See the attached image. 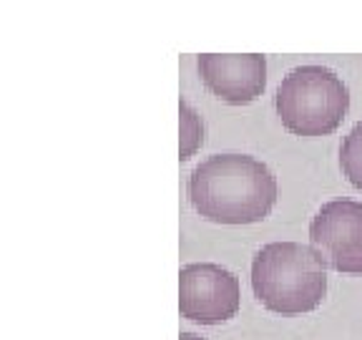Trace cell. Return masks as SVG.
<instances>
[{
	"label": "cell",
	"instance_id": "cell-1",
	"mask_svg": "<svg viewBox=\"0 0 362 340\" xmlns=\"http://www.w3.org/2000/svg\"><path fill=\"white\" fill-rule=\"evenodd\" d=\"M187 192L204 220L255 225L277 202V179L264 162L249 154H211L194 166Z\"/></svg>",
	"mask_w": 362,
	"mask_h": 340
},
{
	"label": "cell",
	"instance_id": "cell-2",
	"mask_svg": "<svg viewBox=\"0 0 362 340\" xmlns=\"http://www.w3.org/2000/svg\"><path fill=\"white\" fill-rule=\"evenodd\" d=\"M312 244L269 242L252 260V290L257 300L279 315H302L322 305L327 270Z\"/></svg>",
	"mask_w": 362,
	"mask_h": 340
},
{
	"label": "cell",
	"instance_id": "cell-3",
	"mask_svg": "<svg viewBox=\"0 0 362 340\" xmlns=\"http://www.w3.org/2000/svg\"><path fill=\"white\" fill-rule=\"evenodd\" d=\"M282 126L294 136H327L350 111V89L327 66H297L282 79L274 96Z\"/></svg>",
	"mask_w": 362,
	"mask_h": 340
},
{
	"label": "cell",
	"instance_id": "cell-4",
	"mask_svg": "<svg viewBox=\"0 0 362 340\" xmlns=\"http://www.w3.org/2000/svg\"><path fill=\"white\" fill-rule=\"evenodd\" d=\"M242 288L232 270L216 262H189L179 272V310L199 325H219L239 312Z\"/></svg>",
	"mask_w": 362,
	"mask_h": 340
},
{
	"label": "cell",
	"instance_id": "cell-5",
	"mask_svg": "<svg viewBox=\"0 0 362 340\" xmlns=\"http://www.w3.org/2000/svg\"><path fill=\"white\" fill-rule=\"evenodd\" d=\"M310 242L320 260L342 275H362V202L329 199L310 222Z\"/></svg>",
	"mask_w": 362,
	"mask_h": 340
},
{
	"label": "cell",
	"instance_id": "cell-6",
	"mask_svg": "<svg viewBox=\"0 0 362 340\" xmlns=\"http://www.w3.org/2000/svg\"><path fill=\"white\" fill-rule=\"evenodd\" d=\"M197 68L204 86L219 101L232 106L257 101L267 89V58L262 53H244V56L202 53L197 58Z\"/></svg>",
	"mask_w": 362,
	"mask_h": 340
},
{
	"label": "cell",
	"instance_id": "cell-7",
	"mask_svg": "<svg viewBox=\"0 0 362 340\" xmlns=\"http://www.w3.org/2000/svg\"><path fill=\"white\" fill-rule=\"evenodd\" d=\"M204 144V121L194 106L179 101V159L187 162Z\"/></svg>",
	"mask_w": 362,
	"mask_h": 340
},
{
	"label": "cell",
	"instance_id": "cell-8",
	"mask_svg": "<svg viewBox=\"0 0 362 340\" xmlns=\"http://www.w3.org/2000/svg\"><path fill=\"white\" fill-rule=\"evenodd\" d=\"M339 166L352 187L362 192V121H357L339 147Z\"/></svg>",
	"mask_w": 362,
	"mask_h": 340
},
{
	"label": "cell",
	"instance_id": "cell-9",
	"mask_svg": "<svg viewBox=\"0 0 362 340\" xmlns=\"http://www.w3.org/2000/svg\"><path fill=\"white\" fill-rule=\"evenodd\" d=\"M179 340H206V338H202V335H197V333H181Z\"/></svg>",
	"mask_w": 362,
	"mask_h": 340
}]
</instances>
